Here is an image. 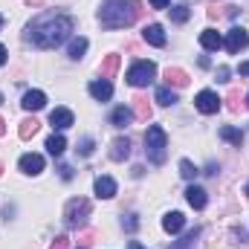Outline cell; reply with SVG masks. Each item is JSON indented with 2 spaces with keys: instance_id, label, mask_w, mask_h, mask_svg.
<instances>
[{
  "instance_id": "836d02e7",
  "label": "cell",
  "mask_w": 249,
  "mask_h": 249,
  "mask_svg": "<svg viewBox=\"0 0 249 249\" xmlns=\"http://www.w3.org/2000/svg\"><path fill=\"white\" fill-rule=\"evenodd\" d=\"M229 78V67H217V81H226Z\"/></svg>"
},
{
  "instance_id": "9c48e42d",
  "label": "cell",
  "mask_w": 249,
  "mask_h": 249,
  "mask_svg": "<svg viewBox=\"0 0 249 249\" xmlns=\"http://www.w3.org/2000/svg\"><path fill=\"white\" fill-rule=\"evenodd\" d=\"M142 38H145V44H151V47H165V32H162L160 23L145 26V29H142Z\"/></svg>"
},
{
  "instance_id": "60d3db41",
  "label": "cell",
  "mask_w": 249,
  "mask_h": 249,
  "mask_svg": "<svg viewBox=\"0 0 249 249\" xmlns=\"http://www.w3.org/2000/svg\"><path fill=\"white\" fill-rule=\"evenodd\" d=\"M3 133H6V122H3V119H0V136H3Z\"/></svg>"
},
{
  "instance_id": "4fadbf2b",
  "label": "cell",
  "mask_w": 249,
  "mask_h": 249,
  "mask_svg": "<svg viewBox=\"0 0 249 249\" xmlns=\"http://www.w3.org/2000/svg\"><path fill=\"white\" fill-rule=\"evenodd\" d=\"M90 96H93V99H99V102H107V99L113 96V84H110L107 78L93 81V84H90Z\"/></svg>"
},
{
  "instance_id": "52a82bcc",
  "label": "cell",
  "mask_w": 249,
  "mask_h": 249,
  "mask_svg": "<svg viewBox=\"0 0 249 249\" xmlns=\"http://www.w3.org/2000/svg\"><path fill=\"white\" fill-rule=\"evenodd\" d=\"M194 105H197V110H200V113L212 116V113H217V110H220V96H217L214 90H200V93H197V99H194Z\"/></svg>"
},
{
  "instance_id": "cb8c5ba5",
  "label": "cell",
  "mask_w": 249,
  "mask_h": 249,
  "mask_svg": "<svg viewBox=\"0 0 249 249\" xmlns=\"http://www.w3.org/2000/svg\"><path fill=\"white\" fill-rule=\"evenodd\" d=\"M220 139H226V142H232V145H238V148H241V142H244V133L226 124V127H220Z\"/></svg>"
},
{
  "instance_id": "f35d334b",
  "label": "cell",
  "mask_w": 249,
  "mask_h": 249,
  "mask_svg": "<svg viewBox=\"0 0 249 249\" xmlns=\"http://www.w3.org/2000/svg\"><path fill=\"white\" fill-rule=\"evenodd\" d=\"M0 64H6V47L0 44Z\"/></svg>"
},
{
  "instance_id": "3957f363",
  "label": "cell",
  "mask_w": 249,
  "mask_h": 249,
  "mask_svg": "<svg viewBox=\"0 0 249 249\" xmlns=\"http://www.w3.org/2000/svg\"><path fill=\"white\" fill-rule=\"evenodd\" d=\"M165 151H168V136L160 124H151L148 133H145V154L154 165H162L165 162Z\"/></svg>"
},
{
  "instance_id": "bcb514c9",
  "label": "cell",
  "mask_w": 249,
  "mask_h": 249,
  "mask_svg": "<svg viewBox=\"0 0 249 249\" xmlns=\"http://www.w3.org/2000/svg\"><path fill=\"white\" fill-rule=\"evenodd\" d=\"M0 105H3V96H0Z\"/></svg>"
},
{
  "instance_id": "2e32d148",
  "label": "cell",
  "mask_w": 249,
  "mask_h": 249,
  "mask_svg": "<svg viewBox=\"0 0 249 249\" xmlns=\"http://www.w3.org/2000/svg\"><path fill=\"white\" fill-rule=\"evenodd\" d=\"M200 44H203V50H220L223 47V38H220L217 29H203L200 32Z\"/></svg>"
},
{
  "instance_id": "603a6c76",
  "label": "cell",
  "mask_w": 249,
  "mask_h": 249,
  "mask_svg": "<svg viewBox=\"0 0 249 249\" xmlns=\"http://www.w3.org/2000/svg\"><path fill=\"white\" fill-rule=\"evenodd\" d=\"M133 110H136L139 119H148V116H151V105H148V99H145V96H133Z\"/></svg>"
},
{
  "instance_id": "ac0fdd59",
  "label": "cell",
  "mask_w": 249,
  "mask_h": 249,
  "mask_svg": "<svg viewBox=\"0 0 249 249\" xmlns=\"http://www.w3.org/2000/svg\"><path fill=\"white\" fill-rule=\"evenodd\" d=\"M165 81H168V87H171V84H174V87H186L188 72L180 70V67H168V70H165Z\"/></svg>"
},
{
  "instance_id": "d6a6232c",
  "label": "cell",
  "mask_w": 249,
  "mask_h": 249,
  "mask_svg": "<svg viewBox=\"0 0 249 249\" xmlns=\"http://www.w3.org/2000/svg\"><path fill=\"white\" fill-rule=\"evenodd\" d=\"M81 154H84V157L93 154V139H81Z\"/></svg>"
},
{
  "instance_id": "d590c367",
  "label": "cell",
  "mask_w": 249,
  "mask_h": 249,
  "mask_svg": "<svg viewBox=\"0 0 249 249\" xmlns=\"http://www.w3.org/2000/svg\"><path fill=\"white\" fill-rule=\"evenodd\" d=\"M151 6H154V9H168L171 0H151Z\"/></svg>"
},
{
  "instance_id": "4dcf8cb0",
  "label": "cell",
  "mask_w": 249,
  "mask_h": 249,
  "mask_svg": "<svg viewBox=\"0 0 249 249\" xmlns=\"http://www.w3.org/2000/svg\"><path fill=\"white\" fill-rule=\"evenodd\" d=\"M50 249H70V238H67V235H61V238H55V241H53V247Z\"/></svg>"
},
{
  "instance_id": "ee69618b",
  "label": "cell",
  "mask_w": 249,
  "mask_h": 249,
  "mask_svg": "<svg viewBox=\"0 0 249 249\" xmlns=\"http://www.w3.org/2000/svg\"><path fill=\"white\" fill-rule=\"evenodd\" d=\"M247 197H249V186H247Z\"/></svg>"
},
{
  "instance_id": "484cf974",
  "label": "cell",
  "mask_w": 249,
  "mask_h": 249,
  "mask_svg": "<svg viewBox=\"0 0 249 249\" xmlns=\"http://www.w3.org/2000/svg\"><path fill=\"white\" fill-rule=\"evenodd\" d=\"M154 99H157L162 107H168V105H174V102H177V96L171 93V87H157V96H154Z\"/></svg>"
},
{
  "instance_id": "7dc6e473",
  "label": "cell",
  "mask_w": 249,
  "mask_h": 249,
  "mask_svg": "<svg viewBox=\"0 0 249 249\" xmlns=\"http://www.w3.org/2000/svg\"><path fill=\"white\" fill-rule=\"evenodd\" d=\"M75 249H84V247H75Z\"/></svg>"
},
{
  "instance_id": "ba28073f",
  "label": "cell",
  "mask_w": 249,
  "mask_h": 249,
  "mask_svg": "<svg viewBox=\"0 0 249 249\" xmlns=\"http://www.w3.org/2000/svg\"><path fill=\"white\" fill-rule=\"evenodd\" d=\"M20 171H23V174H32V177L41 174V171H44V157H41V154H23V157H20Z\"/></svg>"
},
{
  "instance_id": "ab89813d",
  "label": "cell",
  "mask_w": 249,
  "mask_h": 249,
  "mask_svg": "<svg viewBox=\"0 0 249 249\" xmlns=\"http://www.w3.org/2000/svg\"><path fill=\"white\" fill-rule=\"evenodd\" d=\"M127 249H145V247H142V244H136V241H130V244H127Z\"/></svg>"
},
{
  "instance_id": "b9f144b4",
  "label": "cell",
  "mask_w": 249,
  "mask_h": 249,
  "mask_svg": "<svg viewBox=\"0 0 249 249\" xmlns=\"http://www.w3.org/2000/svg\"><path fill=\"white\" fill-rule=\"evenodd\" d=\"M0 174H3V162H0Z\"/></svg>"
},
{
  "instance_id": "f6af8a7d",
  "label": "cell",
  "mask_w": 249,
  "mask_h": 249,
  "mask_svg": "<svg viewBox=\"0 0 249 249\" xmlns=\"http://www.w3.org/2000/svg\"><path fill=\"white\" fill-rule=\"evenodd\" d=\"M0 26H3V18H0Z\"/></svg>"
},
{
  "instance_id": "4316f807",
  "label": "cell",
  "mask_w": 249,
  "mask_h": 249,
  "mask_svg": "<svg viewBox=\"0 0 249 249\" xmlns=\"http://www.w3.org/2000/svg\"><path fill=\"white\" fill-rule=\"evenodd\" d=\"M188 15H191V12H188V6H186V3H177V6L171 9V20H174V23H186V20H188Z\"/></svg>"
},
{
  "instance_id": "7c38bea8",
  "label": "cell",
  "mask_w": 249,
  "mask_h": 249,
  "mask_svg": "<svg viewBox=\"0 0 249 249\" xmlns=\"http://www.w3.org/2000/svg\"><path fill=\"white\" fill-rule=\"evenodd\" d=\"M127 157H130V139H124V136L113 139V142H110V160L122 162V160H127Z\"/></svg>"
},
{
  "instance_id": "30bf717a",
  "label": "cell",
  "mask_w": 249,
  "mask_h": 249,
  "mask_svg": "<svg viewBox=\"0 0 249 249\" xmlns=\"http://www.w3.org/2000/svg\"><path fill=\"white\" fill-rule=\"evenodd\" d=\"M23 110H29V113H35V110H41L44 105H47V96L41 93V90H29V93H23Z\"/></svg>"
},
{
  "instance_id": "8d00e7d4",
  "label": "cell",
  "mask_w": 249,
  "mask_h": 249,
  "mask_svg": "<svg viewBox=\"0 0 249 249\" xmlns=\"http://www.w3.org/2000/svg\"><path fill=\"white\" fill-rule=\"evenodd\" d=\"M61 177H64V180H72V168H67V165H64V168H61Z\"/></svg>"
},
{
  "instance_id": "277c9868",
  "label": "cell",
  "mask_w": 249,
  "mask_h": 249,
  "mask_svg": "<svg viewBox=\"0 0 249 249\" xmlns=\"http://www.w3.org/2000/svg\"><path fill=\"white\" fill-rule=\"evenodd\" d=\"M90 212H93V206H90V200H84V197H72L70 203H67V209H64V220H67V226H84V220L90 217Z\"/></svg>"
},
{
  "instance_id": "83f0119b",
  "label": "cell",
  "mask_w": 249,
  "mask_h": 249,
  "mask_svg": "<svg viewBox=\"0 0 249 249\" xmlns=\"http://www.w3.org/2000/svg\"><path fill=\"white\" fill-rule=\"evenodd\" d=\"M180 174H183L186 180H194V177H197V165H194L191 160H183V162H180Z\"/></svg>"
},
{
  "instance_id": "7402d4cb",
  "label": "cell",
  "mask_w": 249,
  "mask_h": 249,
  "mask_svg": "<svg viewBox=\"0 0 249 249\" xmlns=\"http://www.w3.org/2000/svg\"><path fill=\"white\" fill-rule=\"evenodd\" d=\"M84 53H87V38H72V41H70V58L78 61Z\"/></svg>"
},
{
  "instance_id": "d4e9b609",
  "label": "cell",
  "mask_w": 249,
  "mask_h": 249,
  "mask_svg": "<svg viewBox=\"0 0 249 249\" xmlns=\"http://www.w3.org/2000/svg\"><path fill=\"white\" fill-rule=\"evenodd\" d=\"M130 116H133V113H130V110H127V107H116V110H113V113H110V122L116 124V127H124V124L130 122Z\"/></svg>"
},
{
  "instance_id": "5b68a950",
  "label": "cell",
  "mask_w": 249,
  "mask_h": 249,
  "mask_svg": "<svg viewBox=\"0 0 249 249\" xmlns=\"http://www.w3.org/2000/svg\"><path fill=\"white\" fill-rule=\"evenodd\" d=\"M154 75H157V64L154 61H136L130 70H127V84H133V87H145V84L154 81Z\"/></svg>"
},
{
  "instance_id": "8992f818",
  "label": "cell",
  "mask_w": 249,
  "mask_h": 249,
  "mask_svg": "<svg viewBox=\"0 0 249 249\" xmlns=\"http://www.w3.org/2000/svg\"><path fill=\"white\" fill-rule=\"evenodd\" d=\"M223 47L235 55V53H241V50H247L249 47V35L244 26H232L229 32H226V41H223Z\"/></svg>"
},
{
  "instance_id": "6da1fadb",
  "label": "cell",
  "mask_w": 249,
  "mask_h": 249,
  "mask_svg": "<svg viewBox=\"0 0 249 249\" xmlns=\"http://www.w3.org/2000/svg\"><path fill=\"white\" fill-rule=\"evenodd\" d=\"M70 32H72V18L50 12V15L35 18L26 26V41H32L38 50H53V47H58V44L67 41Z\"/></svg>"
},
{
  "instance_id": "e575fe53",
  "label": "cell",
  "mask_w": 249,
  "mask_h": 249,
  "mask_svg": "<svg viewBox=\"0 0 249 249\" xmlns=\"http://www.w3.org/2000/svg\"><path fill=\"white\" fill-rule=\"evenodd\" d=\"M124 229H127V232H133V229H136V217H133V214H127V220H124Z\"/></svg>"
},
{
  "instance_id": "f1b7e54d",
  "label": "cell",
  "mask_w": 249,
  "mask_h": 249,
  "mask_svg": "<svg viewBox=\"0 0 249 249\" xmlns=\"http://www.w3.org/2000/svg\"><path fill=\"white\" fill-rule=\"evenodd\" d=\"M197 238H200V229H194V232H188V235L183 238V241H180V244H174V247H168V249H188L191 244H194V241H197Z\"/></svg>"
},
{
  "instance_id": "8fae6325",
  "label": "cell",
  "mask_w": 249,
  "mask_h": 249,
  "mask_svg": "<svg viewBox=\"0 0 249 249\" xmlns=\"http://www.w3.org/2000/svg\"><path fill=\"white\" fill-rule=\"evenodd\" d=\"M50 124H53L55 130H67V127L72 124V110H67V107H55V110L50 113Z\"/></svg>"
},
{
  "instance_id": "d6986e66",
  "label": "cell",
  "mask_w": 249,
  "mask_h": 249,
  "mask_svg": "<svg viewBox=\"0 0 249 249\" xmlns=\"http://www.w3.org/2000/svg\"><path fill=\"white\" fill-rule=\"evenodd\" d=\"M116 70H119V55H105L102 70H99V72H102V78H107V81H110V78L116 75Z\"/></svg>"
},
{
  "instance_id": "9a60e30c",
  "label": "cell",
  "mask_w": 249,
  "mask_h": 249,
  "mask_svg": "<svg viewBox=\"0 0 249 249\" xmlns=\"http://www.w3.org/2000/svg\"><path fill=\"white\" fill-rule=\"evenodd\" d=\"M186 200L191 209H206V203H209V197H206V191L200 186H188L186 188Z\"/></svg>"
},
{
  "instance_id": "7a4b0ae2",
  "label": "cell",
  "mask_w": 249,
  "mask_h": 249,
  "mask_svg": "<svg viewBox=\"0 0 249 249\" xmlns=\"http://www.w3.org/2000/svg\"><path fill=\"white\" fill-rule=\"evenodd\" d=\"M139 15H142L139 0H107L102 6V12H99V20L107 29H124L133 20H139Z\"/></svg>"
},
{
  "instance_id": "7bdbcfd3",
  "label": "cell",
  "mask_w": 249,
  "mask_h": 249,
  "mask_svg": "<svg viewBox=\"0 0 249 249\" xmlns=\"http://www.w3.org/2000/svg\"><path fill=\"white\" fill-rule=\"evenodd\" d=\"M247 105H249V93H247Z\"/></svg>"
},
{
  "instance_id": "5bb4252c",
  "label": "cell",
  "mask_w": 249,
  "mask_h": 249,
  "mask_svg": "<svg viewBox=\"0 0 249 249\" xmlns=\"http://www.w3.org/2000/svg\"><path fill=\"white\" fill-rule=\"evenodd\" d=\"M183 226H186V217H183L180 212H168V214L162 217V229H165V232H171V235L183 232Z\"/></svg>"
},
{
  "instance_id": "1f68e13d",
  "label": "cell",
  "mask_w": 249,
  "mask_h": 249,
  "mask_svg": "<svg viewBox=\"0 0 249 249\" xmlns=\"http://www.w3.org/2000/svg\"><path fill=\"white\" fill-rule=\"evenodd\" d=\"M238 102H241V90H232V93H229V107H232V110H238V107H241Z\"/></svg>"
},
{
  "instance_id": "e0dca14e",
  "label": "cell",
  "mask_w": 249,
  "mask_h": 249,
  "mask_svg": "<svg viewBox=\"0 0 249 249\" xmlns=\"http://www.w3.org/2000/svg\"><path fill=\"white\" fill-rule=\"evenodd\" d=\"M113 194H116V180H113V177H99V180H96V197L110 200Z\"/></svg>"
},
{
  "instance_id": "ffe728a7",
  "label": "cell",
  "mask_w": 249,
  "mask_h": 249,
  "mask_svg": "<svg viewBox=\"0 0 249 249\" xmlns=\"http://www.w3.org/2000/svg\"><path fill=\"white\" fill-rule=\"evenodd\" d=\"M47 151H50L53 157H61L64 151H67V139H64L61 133H53V136L47 139Z\"/></svg>"
},
{
  "instance_id": "74e56055",
  "label": "cell",
  "mask_w": 249,
  "mask_h": 249,
  "mask_svg": "<svg viewBox=\"0 0 249 249\" xmlns=\"http://www.w3.org/2000/svg\"><path fill=\"white\" fill-rule=\"evenodd\" d=\"M238 72H241V75H249V61L241 64V67H238Z\"/></svg>"
},
{
  "instance_id": "f546056e",
  "label": "cell",
  "mask_w": 249,
  "mask_h": 249,
  "mask_svg": "<svg viewBox=\"0 0 249 249\" xmlns=\"http://www.w3.org/2000/svg\"><path fill=\"white\" fill-rule=\"evenodd\" d=\"M93 238H96V235H93V232H90V229H84V232H81V235H78V247H90V244H93Z\"/></svg>"
},
{
  "instance_id": "44dd1931",
  "label": "cell",
  "mask_w": 249,
  "mask_h": 249,
  "mask_svg": "<svg viewBox=\"0 0 249 249\" xmlns=\"http://www.w3.org/2000/svg\"><path fill=\"white\" fill-rule=\"evenodd\" d=\"M38 127H41V122L32 116V119H23L20 122V127H18V133H20V139H32L35 133H38Z\"/></svg>"
}]
</instances>
